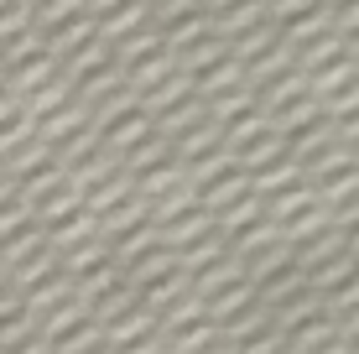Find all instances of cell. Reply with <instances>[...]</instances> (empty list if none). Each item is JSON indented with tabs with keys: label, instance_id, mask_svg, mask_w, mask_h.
Listing matches in <instances>:
<instances>
[{
	"label": "cell",
	"instance_id": "cell-12",
	"mask_svg": "<svg viewBox=\"0 0 359 354\" xmlns=\"http://www.w3.org/2000/svg\"><path fill=\"white\" fill-rule=\"evenodd\" d=\"M328 354H349V349H344V344H333V349H328Z\"/></svg>",
	"mask_w": 359,
	"mask_h": 354
},
{
	"label": "cell",
	"instance_id": "cell-5",
	"mask_svg": "<svg viewBox=\"0 0 359 354\" xmlns=\"http://www.w3.org/2000/svg\"><path fill=\"white\" fill-rule=\"evenodd\" d=\"M266 125H271V120H261V115H240V120H234V130H229V146H240V141L261 136Z\"/></svg>",
	"mask_w": 359,
	"mask_h": 354
},
{
	"label": "cell",
	"instance_id": "cell-9",
	"mask_svg": "<svg viewBox=\"0 0 359 354\" xmlns=\"http://www.w3.org/2000/svg\"><path fill=\"white\" fill-rule=\"evenodd\" d=\"M94 339H99V328H79V334H73L68 344H63V354H83V349L94 344Z\"/></svg>",
	"mask_w": 359,
	"mask_h": 354
},
{
	"label": "cell",
	"instance_id": "cell-2",
	"mask_svg": "<svg viewBox=\"0 0 359 354\" xmlns=\"http://www.w3.org/2000/svg\"><path fill=\"white\" fill-rule=\"evenodd\" d=\"M307 203H313V188H287V193L276 198V209H271V214H276V219H292L297 209H307Z\"/></svg>",
	"mask_w": 359,
	"mask_h": 354
},
{
	"label": "cell",
	"instance_id": "cell-1",
	"mask_svg": "<svg viewBox=\"0 0 359 354\" xmlns=\"http://www.w3.org/2000/svg\"><path fill=\"white\" fill-rule=\"evenodd\" d=\"M255 214H261V198H255V193H245V198L234 203V209H224V229H240V224H250Z\"/></svg>",
	"mask_w": 359,
	"mask_h": 354
},
{
	"label": "cell",
	"instance_id": "cell-3",
	"mask_svg": "<svg viewBox=\"0 0 359 354\" xmlns=\"http://www.w3.org/2000/svg\"><path fill=\"white\" fill-rule=\"evenodd\" d=\"M219 250H224V245H219V240H198V245H193L188 255H182V271H198V266L219 261Z\"/></svg>",
	"mask_w": 359,
	"mask_h": 354
},
{
	"label": "cell",
	"instance_id": "cell-6",
	"mask_svg": "<svg viewBox=\"0 0 359 354\" xmlns=\"http://www.w3.org/2000/svg\"><path fill=\"white\" fill-rule=\"evenodd\" d=\"M146 323H151V318H146V313H135V318H126V323H115V328H109V344H130V339L141 334Z\"/></svg>",
	"mask_w": 359,
	"mask_h": 354
},
{
	"label": "cell",
	"instance_id": "cell-4",
	"mask_svg": "<svg viewBox=\"0 0 359 354\" xmlns=\"http://www.w3.org/2000/svg\"><path fill=\"white\" fill-rule=\"evenodd\" d=\"M349 73H354V63H333V68H318L313 89H318V94H333V89L344 83V79H349Z\"/></svg>",
	"mask_w": 359,
	"mask_h": 354
},
{
	"label": "cell",
	"instance_id": "cell-10",
	"mask_svg": "<svg viewBox=\"0 0 359 354\" xmlns=\"http://www.w3.org/2000/svg\"><path fill=\"white\" fill-rule=\"evenodd\" d=\"M214 57H219V42H203V47L188 53V68H203V63H214Z\"/></svg>",
	"mask_w": 359,
	"mask_h": 354
},
{
	"label": "cell",
	"instance_id": "cell-11",
	"mask_svg": "<svg viewBox=\"0 0 359 354\" xmlns=\"http://www.w3.org/2000/svg\"><path fill=\"white\" fill-rule=\"evenodd\" d=\"M214 136H219V130H214V125H203V130H193V136H188V151H203V146H208V141H214Z\"/></svg>",
	"mask_w": 359,
	"mask_h": 354
},
{
	"label": "cell",
	"instance_id": "cell-7",
	"mask_svg": "<svg viewBox=\"0 0 359 354\" xmlns=\"http://www.w3.org/2000/svg\"><path fill=\"white\" fill-rule=\"evenodd\" d=\"M172 182H177V172H172V167H156V172H146V198H156V193H167L172 188Z\"/></svg>",
	"mask_w": 359,
	"mask_h": 354
},
{
	"label": "cell",
	"instance_id": "cell-8",
	"mask_svg": "<svg viewBox=\"0 0 359 354\" xmlns=\"http://www.w3.org/2000/svg\"><path fill=\"white\" fill-rule=\"evenodd\" d=\"M135 136H146V115H135V120H126V125H120L115 136H109V146H130Z\"/></svg>",
	"mask_w": 359,
	"mask_h": 354
}]
</instances>
